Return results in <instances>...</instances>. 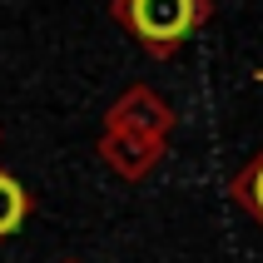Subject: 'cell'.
Listing matches in <instances>:
<instances>
[{"instance_id":"obj_1","label":"cell","mask_w":263,"mask_h":263,"mask_svg":"<svg viewBox=\"0 0 263 263\" xmlns=\"http://www.w3.org/2000/svg\"><path fill=\"white\" fill-rule=\"evenodd\" d=\"M199 20V0H129V25L149 45L184 40Z\"/></svg>"},{"instance_id":"obj_2","label":"cell","mask_w":263,"mask_h":263,"mask_svg":"<svg viewBox=\"0 0 263 263\" xmlns=\"http://www.w3.org/2000/svg\"><path fill=\"white\" fill-rule=\"evenodd\" d=\"M25 219V189L10 174H0V234H15Z\"/></svg>"},{"instance_id":"obj_3","label":"cell","mask_w":263,"mask_h":263,"mask_svg":"<svg viewBox=\"0 0 263 263\" xmlns=\"http://www.w3.org/2000/svg\"><path fill=\"white\" fill-rule=\"evenodd\" d=\"M249 204H253V214L263 219V164H253V174H249Z\"/></svg>"}]
</instances>
